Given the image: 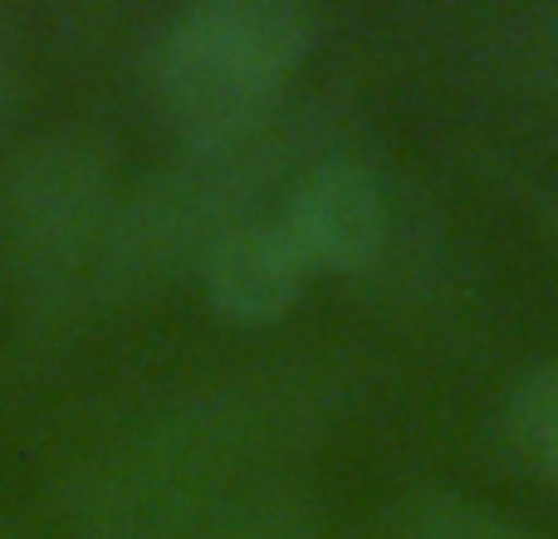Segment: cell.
I'll list each match as a JSON object with an SVG mask.
<instances>
[{"label": "cell", "mask_w": 558, "mask_h": 539, "mask_svg": "<svg viewBox=\"0 0 558 539\" xmlns=\"http://www.w3.org/2000/svg\"><path fill=\"white\" fill-rule=\"evenodd\" d=\"M324 133H333V113L284 104L255 133L216 147H186L182 163L113 206L84 285L133 289L182 265H202L211 241L260 216L265 192L289 187L308 163L333 153L324 147Z\"/></svg>", "instance_id": "6da1fadb"}, {"label": "cell", "mask_w": 558, "mask_h": 539, "mask_svg": "<svg viewBox=\"0 0 558 539\" xmlns=\"http://www.w3.org/2000/svg\"><path fill=\"white\" fill-rule=\"evenodd\" d=\"M308 49L314 15L294 0H196L157 25L147 84L186 147H216L284 108V84Z\"/></svg>", "instance_id": "7a4b0ae2"}, {"label": "cell", "mask_w": 558, "mask_h": 539, "mask_svg": "<svg viewBox=\"0 0 558 539\" xmlns=\"http://www.w3.org/2000/svg\"><path fill=\"white\" fill-rule=\"evenodd\" d=\"M318 393L324 387H308L304 378H279L202 397L147 432V442L108 476L98 515H108L113 530L137 535L182 525L192 511H202L206 495H216V486L231 481L241 462L289 442L294 427L308 422Z\"/></svg>", "instance_id": "3957f363"}, {"label": "cell", "mask_w": 558, "mask_h": 539, "mask_svg": "<svg viewBox=\"0 0 558 539\" xmlns=\"http://www.w3.org/2000/svg\"><path fill=\"white\" fill-rule=\"evenodd\" d=\"M113 172L78 137H54L20 153L0 187V226L29 275L59 289L84 285L104 226L113 216Z\"/></svg>", "instance_id": "277c9868"}, {"label": "cell", "mask_w": 558, "mask_h": 539, "mask_svg": "<svg viewBox=\"0 0 558 539\" xmlns=\"http://www.w3.org/2000/svg\"><path fill=\"white\" fill-rule=\"evenodd\" d=\"M279 231L299 251L304 270H363L387 245V192L367 163L348 153H324L284 187L275 212Z\"/></svg>", "instance_id": "5b68a950"}, {"label": "cell", "mask_w": 558, "mask_h": 539, "mask_svg": "<svg viewBox=\"0 0 558 539\" xmlns=\"http://www.w3.org/2000/svg\"><path fill=\"white\" fill-rule=\"evenodd\" d=\"M196 275H202L206 299L226 319H235V324H270L299 299L308 270L294 245H289V236L279 231L275 216L260 212L251 221L231 226L221 241H211Z\"/></svg>", "instance_id": "8992f818"}, {"label": "cell", "mask_w": 558, "mask_h": 539, "mask_svg": "<svg viewBox=\"0 0 558 539\" xmlns=\"http://www.w3.org/2000/svg\"><path fill=\"white\" fill-rule=\"evenodd\" d=\"M196 539H318V505L299 486L265 481L216 505Z\"/></svg>", "instance_id": "52a82bcc"}, {"label": "cell", "mask_w": 558, "mask_h": 539, "mask_svg": "<svg viewBox=\"0 0 558 539\" xmlns=\"http://www.w3.org/2000/svg\"><path fill=\"white\" fill-rule=\"evenodd\" d=\"M505 442L530 471L558 481V363H544L524 378L505 403Z\"/></svg>", "instance_id": "ba28073f"}, {"label": "cell", "mask_w": 558, "mask_h": 539, "mask_svg": "<svg viewBox=\"0 0 558 539\" xmlns=\"http://www.w3.org/2000/svg\"><path fill=\"white\" fill-rule=\"evenodd\" d=\"M397 525H402V539H544L539 530L490 511V505L446 491L412 495L397 511Z\"/></svg>", "instance_id": "9c48e42d"}, {"label": "cell", "mask_w": 558, "mask_h": 539, "mask_svg": "<svg viewBox=\"0 0 558 539\" xmlns=\"http://www.w3.org/2000/svg\"><path fill=\"white\" fill-rule=\"evenodd\" d=\"M500 49L514 64V74L558 98V0L514 10L500 29Z\"/></svg>", "instance_id": "30bf717a"}, {"label": "cell", "mask_w": 558, "mask_h": 539, "mask_svg": "<svg viewBox=\"0 0 558 539\" xmlns=\"http://www.w3.org/2000/svg\"><path fill=\"white\" fill-rule=\"evenodd\" d=\"M10 88H15V69H10V59H5V55H0V108H5Z\"/></svg>", "instance_id": "8fae6325"}]
</instances>
